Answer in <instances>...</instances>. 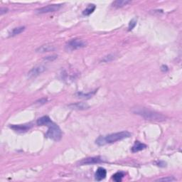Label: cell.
Here are the masks:
<instances>
[{
  "label": "cell",
  "mask_w": 182,
  "mask_h": 182,
  "mask_svg": "<svg viewBox=\"0 0 182 182\" xmlns=\"http://www.w3.org/2000/svg\"><path fill=\"white\" fill-rule=\"evenodd\" d=\"M130 132L128 131H122V132L108 134L107 136H100L96 139L95 143L99 146H103L105 145L106 144H111L117 141H120L122 139L130 137Z\"/></svg>",
  "instance_id": "cell-1"
},
{
  "label": "cell",
  "mask_w": 182,
  "mask_h": 182,
  "mask_svg": "<svg viewBox=\"0 0 182 182\" xmlns=\"http://www.w3.org/2000/svg\"><path fill=\"white\" fill-rule=\"evenodd\" d=\"M132 112L136 115H139L146 119H149L151 121H164L166 119V117L162 114L157 113V112L151 110L147 108L144 107H136L133 108Z\"/></svg>",
  "instance_id": "cell-2"
},
{
  "label": "cell",
  "mask_w": 182,
  "mask_h": 182,
  "mask_svg": "<svg viewBox=\"0 0 182 182\" xmlns=\"http://www.w3.org/2000/svg\"><path fill=\"white\" fill-rule=\"evenodd\" d=\"M47 127H48V130L45 136L54 141H59L62 136V132L59 127L52 121L47 125Z\"/></svg>",
  "instance_id": "cell-3"
},
{
  "label": "cell",
  "mask_w": 182,
  "mask_h": 182,
  "mask_svg": "<svg viewBox=\"0 0 182 182\" xmlns=\"http://www.w3.org/2000/svg\"><path fill=\"white\" fill-rule=\"evenodd\" d=\"M86 45L87 43L82 39H72L71 41H68V42L66 44V49L67 51H73L77 50V49L85 47L86 46Z\"/></svg>",
  "instance_id": "cell-4"
},
{
  "label": "cell",
  "mask_w": 182,
  "mask_h": 182,
  "mask_svg": "<svg viewBox=\"0 0 182 182\" xmlns=\"http://www.w3.org/2000/svg\"><path fill=\"white\" fill-rule=\"evenodd\" d=\"M61 4H51L46 6V7H41V8L37 9L36 10V13L37 14H46V13H50L54 12V11H58L60 7H61Z\"/></svg>",
  "instance_id": "cell-5"
},
{
  "label": "cell",
  "mask_w": 182,
  "mask_h": 182,
  "mask_svg": "<svg viewBox=\"0 0 182 182\" xmlns=\"http://www.w3.org/2000/svg\"><path fill=\"white\" fill-rule=\"evenodd\" d=\"M105 162V160L101 158L100 157H90V158H87L83 159L82 161L79 162L81 165L85 164H99V163Z\"/></svg>",
  "instance_id": "cell-6"
},
{
  "label": "cell",
  "mask_w": 182,
  "mask_h": 182,
  "mask_svg": "<svg viewBox=\"0 0 182 182\" xmlns=\"http://www.w3.org/2000/svg\"><path fill=\"white\" fill-rule=\"evenodd\" d=\"M46 70V68L44 66H38L32 68V69L28 73V77L29 78L37 77L39 74L42 73Z\"/></svg>",
  "instance_id": "cell-7"
},
{
  "label": "cell",
  "mask_w": 182,
  "mask_h": 182,
  "mask_svg": "<svg viewBox=\"0 0 182 182\" xmlns=\"http://www.w3.org/2000/svg\"><path fill=\"white\" fill-rule=\"evenodd\" d=\"M32 127L31 124L26 125H12L10 128L17 132H25Z\"/></svg>",
  "instance_id": "cell-8"
},
{
  "label": "cell",
  "mask_w": 182,
  "mask_h": 182,
  "mask_svg": "<svg viewBox=\"0 0 182 182\" xmlns=\"http://www.w3.org/2000/svg\"><path fill=\"white\" fill-rule=\"evenodd\" d=\"M106 175H107V172H106L105 169L99 167L97 169L95 174V179L98 181H102V179H104L106 177Z\"/></svg>",
  "instance_id": "cell-9"
},
{
  "label": "cell",
  "mask_w": 182,
  "mask_h": 182,
  "mask_svg": "<svg viewBox=\"0 0 182 182\" xmlns=\"http://www.w3.org/2000/svg\"><path fill=\"white\" fill-rule=\"evenodd\" d=\"M55 50L54 46L51 44H44L42 45L38 48L36 51L38 53H45V52H49V51H52Z\"/></svg>",
  "instance_id": "cell-10"
},
{
  "label": "cell",
  "mask_w": 182,
  "mask_h": 182,
  "mask_svg": "<svg viewBox=\"0 0 182 182\" xmlns=\"http://www.w3.org/2000/svg\"><path fill=\"white\" fill-rule=\"evenodd\" d=\"M147 148V145H145L144 143H142L139 141H136L133 147H132V152H137L141 150H143Z\"/></svg>",
  "instance_id": "cell-11"
},
{
  "label": "cell",
  "mask_w": 182,
  "mask_h": 182,
  "mask_svg": "<svg viewBox=\"0 0 182 182\" xmlns=\"http://www.w3.org/2000/svg\"><path fill=\"white\" fill-rule=\"evenodd\" d=\"M69 107H71V109L75 110H85L88 109L89 107V105L88 104L85 103V102H77V103L70 105Z\"/></svg>",
  "instance_id": "cell-12"
},
{
  "label": "cell",
  "mask_w": 182,
  "mask_h": 182,
  "mask_svg": "<svg viewBox=\"0 0 182 182\" xmlns=\"http://www.w3.org/2000/svg\"><path fill=\"white\" fill-rule=\"evenodd\" d=\"M51 122V119L48 116H43L37 120V125L39 126H47Z\"/></svg>",
  "instance_id": "cell-13"
},
{
  "label": "cell",
  "mask_w": 182,
  "mask_h": 182,
  "mask_svg": "<svg viewBox=\"0 0 182 182\" xmlns=\"http://www.w3.org/2000/svg\"><path fill=\"white\" fill-rule=\"evenodd\" d=\"M25 30V26H19V27L14 28L12 30H11L9 33V37H14V36L18 35Z\"/></svg>",
  "instance_id": "cell-14"
},
{
  "label": "cell",
  "mask_w": 182,
  "mask_h": 182,
  "mask_svg": "<svg viewBox=\"0 0 182 182\" xmlns=\"http://www.w3.org/2000/svg\"><path fill=\"white\" fill-rule=\"evenodd\" d=\"M131 1L129 0H117L113 2V6L116 8H119V7H122L124 6H126L128 4L130 3Z\"/></svg>",
  "instance_id": "cell-15"
},
{
  "label": "cell",
  "mask_w": 182,
  "mask_h": 182,
  "mask_svg": "<svg viewBox=\"0 0 182 182\" xmlns=\"http://www.w3.org/2000/svg\"><path fill=\"white\" fill-rule=\"evenodd\" d=\"M95 9V5L89 4L88 7L83 11V14L85 15V16H89V15H90L93 12Z\"/></svg>",
  "instance_id": "cell-16"
},
{
  "label": "cell",
  "mask_w": 182,
  "mask_h": 182,
  "mask_svg": "<svg viewBox=\"0 0 182 182\" xmlns=\"http://www.w3.org/2000/svg\"><path fill=\"white\" fill-rule=\"evenodd\" d=\"M124 176H125V174L123 173V172H117V173H115L113 176V179L116 182H120L121 181H122V178L124 177Z\"/></svg>",
  "instance_id": "cell-17"
},
{
  "label": "cell",
  "mask_w": 182,
  "mask_h": 182,
  "mask_svg": "<svg viewBox=\"0 0 182 182\" xmlns=\"http://www.w3.org/2000/svg\"><path fill=\"white\" fill-rule=\"evenodd\" d=\"M115 55L114 54H109L107 55V56H105V57H103V58L102 59V62H105V63H107V62H110L112 60H115Z\"/></svg>",
  "instance_id": "cell-18"
},
{
  "label": "cell",
  "mask_w": 182,
  "mask_h": 182,
  "mask_svg": "<svg viewBox=\"0 0 182 182\" xmlns=\"http://www.w3.org/2000/svg\"><path fill=\"white\" fill-rule=\"evenodd\" d=\"M136 24V19H132L130 22V24H129L128 31H132V30L135 27Z\"/></svg>",
  "instance_id": "cell-19"
},
{
  "label": "cell",
  "mask_w": 182,
  "mask_h": 182,
  "mask_svg": "<svg viewBox=\"0 0 182 182\" xmlns=\"http://www.w3.org/2000/svg\"><path fill=\"white\" fill-rule=\"evenodd\" d=\"M176 179L174 177H171V176H168V177H166V178H162V179H159L157 180V181H176Z\"/></svg>",
  "instance_id": "cell-20"
},
{
  "label": "cell",
  "mask_w": 182,
  "mask_h": 182,
  "mask_svg": "<svg viewBox=\"0 0 182 182\" xmlns=\"http://www.w3.org/2000/svg\"><path fill=\"white\" fill-rule=\"evenodd\" d=\"M57 57H58V56H57V55H52V56L46 57L45 60H49V61H53V60H54L55 59H56Z\"/></svg>",
  "instance_id": "cell-21"
},
{
  "label": "cell",
  "mask_w": 182,
  "mask_h": 182,
  "mask_svg": "<svg viewBox=\"0 0 182 182\" xmlns=\"http://www.w3.org/2000/svg\"><path fill=\"white\" fill-rule=\"evenodd\" d=\"M47 99H45V98H43V99H41L39 100V101H37V103H39V104H44L45 102H46Z\"/></svg>",
  "instance_id": "cell-22"
},
{
  "label": "cell",
  "mask_w": 182,
  "mask_h": 182,
  "mask_svg": "<svg viewBox=\"0 0 182 182\" xmlns=\"http://www.w3.org/2000/svg\"><path fill=\"white\" fill-rule=\"evenodd\" d=\"M7 10H8V9H6V8H1V12H0V14H1V15H2L4 14V13L7 12Z\"/></svg>",
  "instance_id": "cell-23"
}]
</instances>
